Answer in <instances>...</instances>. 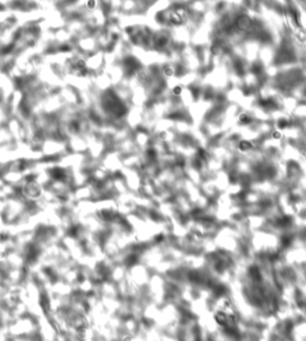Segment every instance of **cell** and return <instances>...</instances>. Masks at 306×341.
<instances>
[{
    "label": "cell",
    "instance_id": "1",
    "mask_svg": "<svg viewBox=\"0 0 306 341\" xmlns=\"http://www.w3.org/2000/svg\"><path fill=\"white\" fill-rule=\"evenodd\" d=\"M181 92H182V89L179 87V86H176L174 89V93L175 95H181Z\"/></svg>",
    "mask_w": 306,
    "mask_h": 341
}]
</instances>
